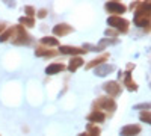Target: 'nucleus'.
<instances>
[{"label": "nucleus", "mask_w": 151, "mask_h": 136, "mask_svg": "<svg viewBox=\"0 0 151 136\" xmlns=\"http://www.w3.org/2000/svg\"><path fill=\"white\" fill-rule=\"evenodd\" d=\"M134 23L139 27L150 26V2H139L134 12Z\"/></svg>", "instance_id": "f257e3e1"}, {"label": "nucleus", "mask_w": 151, "mask_h": 136, "mask_svg": "<svg viewBox=\"0 0 151 136\" xmlns=\"http://www.w3.org/2000/svg\"><path fill=\"white\" fill-rule=\"evenodd\" d=\"M14 29V33H12V42H14L15 45H27L30 41H32V38H30V35L24 30V27L23 26H14L12 27Z\"/></svg>", "instance_id": "f03ea898"}, {"label": "nucleus", "mask_w": 151, "mask_h": 136, "mask_svg": "<svg viewBox=\"0 0 151 136\" xmlns=\"http://www.w3.org/2000/svg\"><path fill=\"white\" fill-rule=\"evenodd\" d=\"M107 24H109V26L110 27H115L116 29V32L119 33H127L129 32V20H125V18H121L119 15L118 17H109L107 18Z\"/></svg>", "instance_id": "7ed1b4c3"}, {"label": "nucleus", "mask_w": 151, "mask_h": 136, "mask_svg": "<svg viewBox=\"0 0 151 136\" xmlns=\"http://www.w3.org/2000/svg\"><path fill=\"white\" fill-rule=\"evenodd\" d=\"M94 106H97L95 110H100V109H104V110H109V112H113L116 109V103L113 98H109V97H100L98 100L94 103Z\"/></svg>", "instance_id": "20e7f679"}, {"label": "nucleus", "mask_w": 151, "mask_h": 136, "mask_svg": "<svg viewBox=\"0 0 151 136\" xmlns=\"http://www.w3.org/2000/svg\"><path fill=\"white\" fill-rule=\"evenodd\" d=\"M104 8L109 14H112V17H118V14H124L127 11V6L122 5L121 2H107Z\"/></svg>", "instance_id": "39448f33"}, {"label": "nucleus", "mask_w": 151, "mask_h": 136, "mask_svg": "<svg viewBox=\"0 0 151 136\" xmlns=\"http://www.w3.org/2000/svg\"><path fill=\"white\" fill-rule=\"evenodd\" d=\"M103 89H104L109 95H112V97L119 95V94H121V91H122L118 82H106V83L103 85Z\"/></svg>", "instance_id": "423d86ee"}, {"label": "nucleus", "mask_w": 151, "mask_h": 136, "mask_svg": "<svg viewBox=\"0 0 151 136\" xmlns=\"http://www.w3.org/2000/svg\"><path fill=\"white\" fill-rule=\"evenodd\" d=\"M59 52L62 55H82V53H86L88 50H85V48H80V47H73V45H60L59 47Z\"/></svg>", "instance_id": "0eeeda50"}, {"label": "nucleus", "mask_w": 151, "mask_h": 136, "mask_svg": "<svg viewBox=\"0 0 151 136\" xmlns=\"http://www.w3.org/2000/svg\"><path fill=\"white\" fill-rule=\"evenodd\" d=\"M73 32V26H70V24H65V23H60V24H56V26L53 27V33L56 36H65L68 33Z\"/></svg>", "instance_id": "6e6552de"}, {"label": "nucleus", "mask_w": 151, "mask_h": 136, "mask_svg": "<svg viewBox=\"0 0 151 136\" xmlns=\"http://www.w3.org/2000/svg\"><path fill=\"white\" fill-rule=\"evenodd\" d=\"M141 133V126L139 124H129L121 129V136H136Z\"/></svg>", "instance_id": "1a4fd4ad"}, {"label": "nucleus", "mask_w": 151, "mask_h": 136, "mask_svg": "<svg viewBox=\"0 0 151 136\" xmlns=\"http://www.w3.org/2000/svg\"><path fill=\"white\" fill-rule=\"evenodd\" d=\"M106 119V115L101 112V110H92V112L88 115V121L91 122H103Z\"/></svg>", "instance_id": "9d476101"}, {"label": "nucleus", "mask_w": 151, "mask_h": 136, "mask_svg": "<svg viewBox=\"0 0 151 136\" xmlns=\"http://www.w3.org/2000/svg\"><path fill=\"white\" fill-rule=\"evenodd\" d=\"M122 76H124V85L127 86V89H129V91H137V85L133 82L130 71H125Z\"/></svg>", "instance_id": "9b49d317"}, {"label": "nucleus", "mask_w": 151, "mask_h": 136, "mask_svg": "<svg viewBox=\"0 0 151 136\" xmlns=\"http://www.w3.org/2000/svg\"><path fill=\"white\" fill-rule=\"evenodd\" d=\"M109 59V55L107 53H104V55H101V56H98L97 59H94V60H91L89 64L86 65V70H91V68H94V67H98V65H103L106 60Z\"/></svg>", "instance_id": "f8f14e48"}, {"label": "nucleus", "mask_w": 151, "mask_h": 136, "mask_svg": "<svg viewBox=\"0 0 151 136\" xmlns=\"http://www.w3.org/2000/svg\"><path fill=\"white\" fill-rule=\"evenodd\" d=\"M67 67L64 64H52L45 68V74H50V76H53V74H58L60 71H64Z\"/></svg>", "instance_id": "ddd939ff"}, {"label": "nucleus", "mask_w": 151, "mask_h": 136, "mask_svg": "<svg viewBox=\"0 0 151 136\" xmlns=\"http://www.w3.org/2000/svg\"><path fill=\"white\" fill-rule=\"evenodd\" d=\"M82 65H83V59H82L80 56H76V58H73V59L70 60L68 70H70L71 73H74V71H77V68H80Z\"/></svg>", "instance_id": "4468645a"}, {"label": "nucleus", "mask_w": 151, "mask_h": 136, "mask_svg": "<svg viewBox=\"0 0 151 136\" xmlns=\"http://www.w3.org/2000/svg\"><path fill=\"white\" fill-rule=\"evenodd\" d=\"M35 55L36 56H56L58 52H53L50 48H45V47H38L35 50Z\"/></svg>", "instance_id": "2eb2a0df"}, {"label": "nucleus", "mask_w": 151, "mask_h": 136, "mask_svg": "<svg viewBox=\"0 0 151 136\" xmlns=\"http://www.w3.org/2000/svg\"><path fill=\"white\" fill-rule=\"evenodd\" d=\"M41 44L48 45V47H56V45H59V41L56 38H53V36H44V38H41Z\"/></svg>", "instance_id": "dca6fc26"}, {"label": "nucleus", "mask_w": 151, "mask_h": 136, "mask_svg": "<svg viewBox=\"0 0 151 136\" xmlns=\"http://www.w3.org/2000/svg\"><path fill=\"white\" fill-rule=\"evenodd\" d=\"M110 71H113V65H101L100 68L95 70V74L101 77V76H106V73H110Z\"/></svg>", "instance_id": "f3484780"}, {"label": "nucleus", "mask_w": 151, "mask_h": 136, "mask_svg": "<svg viewBox=\"0 0 151 136\" xmlns=\"http://www.w3.org/2000/svg\"><path fill=\"white\" fill-rule=\"evenodd\" d=\"M20 26H26V27H33L35 26V18H30V17H21L20 18Z\"/></svg>", "instance_id": "a211bd4d"}, {"label": "nucleus", "mask_w": 151, "mask_h": 136, "mask_svg": "<svg viewBox=\"0 0 151 136\" xmlns=\"http://www.w3.org/2000/svg\"><path fill=\"white\" fill-rule=\"evenodd\" d=\"M100 133H101V130H100V127L94 126V124H88V136H100Z\"/></svg>", "instance_id": "6ab92c4d"}, {"label": "nucleus", "mask_w": 151, "mask_h": 136, "mask_svg": "<svg viewBox=\"0 0 151 136\" xmlns=\"http://www.w3.org/2000/svg\"><path fill=\"white\" fill-rule=\"evenodd\" d=\"M12 33H14V29H12V27L6 29L3 33H0V42H5V41H8L9 38H12Z\"/></svg>", "instance_id": "aec40b11"}, {"label": "nucleus", "mask_w": 151, "mask_h": 136, "mask_svg": "<svg viewBox=\"0 0 151 136\" xmlns=\"http://www.w3.org/2000/svg\"><path fill=\"white\" fill-rule=\"evenodd\" d=\"M139 118H141V121L142 122H147V124H150V110H144V112L139 115Z\"/></svg>", "instance_id": "412c9836"}, {"label": "nucleus", "mask_w": 151, "mask_h": 136, "mask_svg": "<svg viewBox=\"0 0 151 136\" xmlns=\"http://www.w3.org/2000/svg\"><path fill=\"white\" fill-rule=\"evenodd\" d=\"M24 12H26L27 17H30V18H33V15L36 14V11H35L33 6H26V8H24Z\"/></svg>", "instance_id": "4be33fe9"}, {"label": "nucleus", "mask_w": 151, "mask_h": 136, "mask_svg": "<svg viewBox=\"0 0 151 136\" xmlns=\"http://www.w3.org/2000/svg\"><path fill=\"white\" fill-rule=\"evenodd\" d=\"M36 17L38 18H45L47 17V9H40L36 12Z\"/></svg>", "instance_id": "5701e85b"}, {"label": "nucleus", "mask_w": 151, "mask_h": 136, "mask_svg": "<svg viewBox=\"0 0 151 136\" xmlns=\"http://www.w3.org/2000/svg\"><path fill=\"white\" fill-rule=\"evenodd\" d=\"M106 35H107V36H112V38H115V36L118 35V32H116V30H112V29H107V30H106Z\"/></svg>", "instance_id": "b1692460"}, {"label": "nucleus", "mask_w": 151, "mask_h": 136, "mask_svg": "<svg viewBox=\"0 0 151 136\" xmlns=\"http://www.w3.org/2000/svg\"><path fill=\"white\" fill-rule=\"evenodd\" d=\"M136 109H150V104H139V106H136Z\"/></svg>", "instance_id": "393cba45"}, {"label": "nucleus", "mask_w": 151, "mask_h": 136, "mask_svg": "<svg viewBox=\"0 0 151 136\" xmlns=\"http://www.w3.org/2000/svg\"><path fill=\"white\" fill-rule=\"evenodd\" d=\"M5 29H6V24L5 23H0V33H2Z\"/></svg>", "instance_id": "a878e982"}, {"label": "nucleus", "mask_w": 151, "mask_h": 136, "mask_svg": "<svg viewBox=\"0 0 151 136\" xmlns=\"http://www.w3.org/2000/svg\"><path fill=\"white\" fill-rule=\"evenodd\" d=\"M79 136H88V135H86V133H80Z\"/></svg>", "instance_id": "bb28decb"}]
</instances>
